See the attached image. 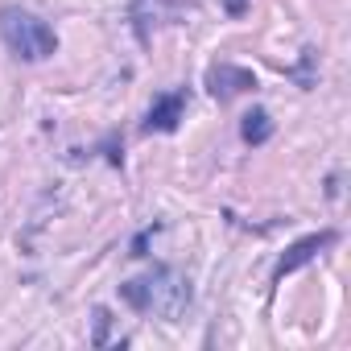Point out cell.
<instances>
[{
    "mask_svg": "<svg viewBox=\"0 0 351 351\" xmlns=\"http://www.w3.org/2000/svg\"><path fill=\"white\" fill-rule=\"evenodd\" d=\"M330 240H335V236H330V232H322V236H310V240H302V244H293V248H289V256H285V261L277 265V277H285V273H293V269H302L306 261H314V252H322V248H326Z\"/></svg>",
    "mask_w": 351,
    "mask_h": 351,
    "instance_id": "cell-2",
    "label": "cell"
},
{
    "mask_svg": "<svg viewBox=\"0 0 351 351\" xmlns=\"http://www.w3.org/2000/svg\"><path fill=\"white\" fill-rule=\"evenodd\" d=\"M0 38H5V42L13 46V54H21V58H50L54 46H58L54 29H50L42 17L17 13V9H5V13H0Z\"/></svg>",
    "mask_w": 351,
    "mask_h": 351,
    "instance_id": "cell-1",
    "label": "cell"
},
{
    "mask_svg": "<svg viewBox=\"0 0 351 351\" xmlns=\"http://www.w3.org/2000/svg\"><path fill=\"white\" fill-rule=\"evenodd\" d=\"M244 87H256V79H252L248 71H232V66L211 71V91H215L219 99H228V95H236V91H244Z\"/></svg>",
    "mask_w": 351,
    "mask_h": 351,
    "instance_id": "cell-3",
    "label": "cell"
},
{
    "mask_svg": "<svg viewBox=\"0 0 351 351\" xmlns=\"http://www.w3.org/2000/svg\"><path fill=\"white\" fill-rule=\"evenodd\" d=\"M269 132H273V124H269V112H248L244 116V141L248 145H261V141H269Z\"/></svg>",
    "mask_w": 351,
    "mask_h": 351,
    "instance_id": "cell-5",
    "label": "cell"
},
{
    "mask_svg": "<svg viewBox=\"0 0 351 351\" xmlns=\"http://www.w3.org/2000/svg\"><path fill=\"white\" fill-rule=\"evenodd\" d=\"M228 9H232V13H240V9H244V0H228Z\"/></svg>",
    "mask_w": 351,
    "mask_h": 351,
    "instance_id": "cell-6",
    "label": "cell"
},
{
    "mask_svg": "<svg viewBox=\"0 0 351 351\" xmlns=\"http://www.w3.org/2000/svg\"><path fill=\"white\" fill-rule=\"evenodd\" d=\"M178 116H182V95H165V99H157L153 112H149V132H169L173 124H178Z\"/></svg>",
    "mask_w": 351,
    "mask_h": 351,
    "instance_id": "cell-4",
    "label": "cell"
}]
</instances>
